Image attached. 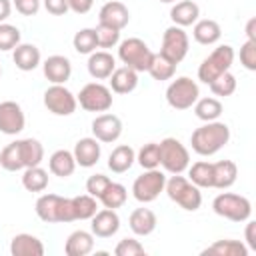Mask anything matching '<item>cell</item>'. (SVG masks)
Here are the masks:
<instances>
[{
	"mask_svg": "<svg viewBox=\"0 0 256 256\" xmlns=\"http://www.w3.org/2000/svg\"><path fill=\"white\" fill-rule=\"evenodd\" d=\"M160 2H164V4H172V2H176V0H160Z\"/></svg>",
	"mask_w": 256,
	"mask_h": 256,
	"instance_id": "obj_53",
	"label": "cell"
},
{
	"mask_svg": "<svg viewBox=\"0 0 256 256\" xmlns=\"http://www.w3.org/2000/svg\"><path fill=\"white\" fill-rule=\"evenodd\" d=\"M96 36H98V48H114L120 42V30L104 24L96 26Z\"/></svg>",
	"mask_w": 256,
	"mask_h": 256,
	"instance_id": "obj_43",
	"label": "cell"
},
{
	"mask_svg": "<svg viewBox=\"0 0 256 256\" xmlns=\"http://www.w3.org/2000/svg\"><path fill=\"white\" fill-rule=\"evenodd\" d=\"M94 250V234L86 230H74L64 244L66 256H88Z\"/></svg>",
	"mask_w": 256,
	"mask_h": 256,
	"instance_id": "obj_22",
	"label": "cell"
},
{
	"mask_svg": "<svg viewBox=\"0 0 256 256\" xmlns=\"http://www.w3.org/2000/svg\"><path fill=\"white\" fill-rule=\"evenodd\" d=\"M94 6V0H68V8L76 14H86Z\"/></svg>",
	"mask_w": 256,
	"mask_h": 256,
	"instance_id": "obj_50",
	"label": "cell"
},
{
	"mask_svg": "<svg viewBox=\"0 0 256 256\" xmlns=\"http://www.w3.org/2000/svg\"><path fill=\"white\" fill-rule=\"evenodd\" d=\"M208 86H210V90H212L214 96H230L236 90V76L228 70V72L220 74L216 80H212Z\"/></svg>",
	"mask_w": 256,
	"mask_h": 256,
	"instance_id": "obj_41",
	"label": "cell"
},
{
	"mask_svg": "<svg viewBox=\"0 0 256 256\" xmlns=\"http://www.w3.org/2000/svg\"><path fill=\"white\" fill-rule=\"evenodd\" d=\"M36 214L42 222L54 224V222H74V210H72V198H64L58 194H42L36 200Z\"/></svg>",
	"mask_w": 256,
	"mask_h": 256,
	"instance_id": "obj_3",
	"label": "cell"
},
{
	"mask_svg": "<svg viewBox=\"0 0 256 256\" xmlns=\"http://www.w3.org/2000/svg\"><path fill=\"white\" fill-rule=\"evenodd\" d=\"M240 64L246 70H256V42L246 40L240 46Z\"/></svg>",
	"mask_w": 256,
	"mask_h": 256,
	"instance_id": "obj_45",
	"label": "cell"
},
{
	"mask_svg": "<svg viewBox=\"0 0 256 256\" xmlns=\"http://www.w3.org/2000/svg\"><path fill=\"white\" fill-rule=\"evenodd\" d=\"M74 160H76V166H82V168H92L98 164L100 160V142L94 138V136H88V138H80L76 144H74Z\"/></svg>",
	"mask_w": 256,
	"mask_h": 256,
	"instance_id": "obj_18",
	"label": "cell"
},
{
	"mask_svg": "<svg viewBox=\"0 0 256 256\" xmlns=\"http://www.w3.org/2000/svg\"><path fill=\"white\" fill-rule=\"evenodd\" d=\"M176 66H178V64H174L172 60H168L166 56H162V54L158 52V54L152 56V62H150V66H148L146 72H148L154 80L164 82V80H170V78L174 76Z\"/></svg>",
	"mask_w": 256,
	"mask_h": 256,
	"instance_id": "obj_33",
	"label": "cell"
},
{
	"mask_svg": "<svg viewBox=\"0 0 256 256\" xmlns=\"http://www.w3.org/2000/svg\"><path fill=\"white\" fill-rule=\"evenodd\" d=\"M188 180L198 188H212V162L198 160L188 166Z\"/></svg>",
	"mask_w": 256,
	"mask_h": 256,
	"instance_id": "obj_37",
	"label": "cell"
},
{
	"mask_svg": "<svg viewBox=\"0 0 256 256\" xmlns=\"http://www.w3.org/2000/svg\"><path fill=\"white\" fill-rule=\"evenodd\" d=\"M246 36H248V40L256 42V18H250L246 22Z\"/></svg>",
	"mask_w": 256,
	"mask_h": 256,
	"instance_id": "obj_52",
	"label": "cell"
},
{
	"mask_svg": "<svg viewBox=\"0 0 256 256\" xmlns=\"http://www.w3.org/2000/svg\"><path fill=\"white\" fill-rule=\"evenodd\" d=\"M42 72L48 78V82L52 84H66L72 76V64L66 56L62 54H52L44 60L42 64Z\"/></svg>",
	"mask_w": 256,
	"mask_h": 256,
	"instance_id": "obj_17",
	"label": "cell"
},
{
	"mask_svg": "<svg viewBox=\"0 0 256 256\" xmlns=\"http://www.w3.org/2000/svg\"><path fill=\"white\" fill-rule=\"evenodd\" d=\"M42 4L46 8V12L52 14V16H62V14H66L70 10L68 8V0H42Z\"/></svg>",
	"mask_w": 256,
	"mask_h": 256,
	"instance_id": "obj_48",
	"label": "cell"
},
{
	"mask_svg": "<svg viewBox=\"0 0 256 256\" xmlns=\"http://www.w3.org/2000/svg\"><path fill=\"white\" fill-rule=\"evenodd\" d=\"M16 142H18V148H20V158H22L24 168L40 166V162L44 160V146L36 138H22V140H16Z\"/></svg>",
	"mask_w": 256,
	"mask_h": 256,
	"instance_id": "obj_30",
	"label": "cell"
},
{
	"mask_svg": "<svg viewBox=\"0 0 256 256\" xmlns=\"http://www.w3.org/2000/svg\"><path fill=\"white\" fill-rule=\"evenodd\" d=\"M194 114L196 118H200L202 122H212L218 120L222 114V102L218 98H198L194 102Z\"/></svg>",
	"mask_w": 256,
	"mask_h": 256,
	"instance_id": "obj_34",
	"label": "cell"
},
{
	"mask_svg": "<svg viewBox=\"0 0 256 256\" xmlns=\"http://www.w3.org/2000/svg\"><path fill=\"white\" fill-rule=\"evenodd\" d=\"M136 162V152L132 146L128 144H120L116 146L110 156H108V168L114 172V174H124L132 168V164Z\"/></svg>",
	"mask_w": 256,
	"mask_h": 256,
	"instance_id": "obj_28",
	"label": "cell"
},
{
	"mask_svg": "<svg viewBox=\"0 0 256 256\" xmlns=\"http://www.w3.org/2000/svg\"><path fill=\"white\" fill-rule=\"evenodd\" d=\"M110 80V90L116 94H130L138 86V72H134L128 66L114 68V72L108 76Z\"/></svg>",
	"mask_w": 256,
	"mask_h": 256,
	"instance_id": "obj_25",
	"label": "cell"
},
{
	"mask_svg": "<svg viewBox=\"0 0 256 256\" xmlns=\"http://www.w3.org/2000/svg\"><path fill=\"white\" fill-rule=\"evenodd\" d=\"M230 140V128L224 122L212 120L204 122L200 128H196L190 136L192 150L198 156H214L218 150H222Z\"/></svg>",
	"mask_w": 256,
	"mask_h": 256,
	"instance_id": "obj_1",
	"label": "cell"
},
{
	"mask_svg": "<svg viewBox=\"0 0 256 256\" xmlns=\"http://www.w3.org/2000/svg\"><path fill=\"white\" fill-rule=\"evenodd\" d=\"M10 254L12 256H42L44 254V244L32 234H16L10 242Z\"/></svg>",
	"mask_w": 256,
	"mask_h": 256,
	"instance_id": "obj_23",
	"label": "cell"
},
{
	"mask_svg": "<svg viewBox=\"0 0 256 256\" xmlns=\"http://www.w3.org/2000/svg\"><path fill=\"white\" fill-rule=\"evenodd\" d=\"M48 168L54 176H60V178H68L74 174L76 170V160H74V154L70 150H56L50 160H48Z\"/></svg>",
	"mask_w": 256,
	"mask_h": 256,
	"instance_id": "obj_29",
	"label": "cell"
},
{
	"mask_svg": "<svg viewBox=\"0 0 256 256\" xmlns=\"http://www.w3.org/2000/svg\"><path fill=\"white\" fill-rule=\"evenodd\" d=\"M246 230H244V238H246V246L248 250H256V222L254 220H246Z\"/></svg>",
	"mask_w": 256,
	"mask_h": 256,
	"instance_id": "obj_49",
	"label": "cell"
},
{
	"mask_svg": "<svg viewBox=\"0 0 256 256\" xmlns=\"http://www.w3.org/2000/svg\"><path fill=\"white\" fill-rule=\"evenodd\" d=\"M74 50L78 54H92L98 48V36H96V28H82L74 34L72 38Z\"/></svg>",
	"mask_w": 256,
	"mask_h": 256,
	"instance_id": "obj_38",
	"label": "cell"
},
{
	"mask_svg": "<svg viewBox=\"0 0 256 256\" xmlns=\"http://www.w3.org/2000/svg\"><path fill=\"white\" fill-rule=\"evenodd\" d=\"M198 16H200V6L192 0H180L170 8V18L180 28L192 26L198 20Z\"/></svg>",
	"mask_w": 256,
	"mask_h": 256,
	"instance_id": "obj_26",
	"label": "cell"
},
{
	"mask_svg": "<svg viewBox=\"0 0 256 256\" xmlns=\"http://www.w3.org/2000/svg\"><path fill=\"white\" fill-rule=\"evenodd\" d=\"M192 36L198 44L202 46H212L220 40L222 36V28L216 20H210V18H204V20H196L194 22V28H192Z\"/></svg>",
	"mask_w": 256,
	"mask_h": 256,
	"instance_id": "obj_27",
	"label": "cell"
},
{
	"mask_svg": "<svg viewBox=\"0 0 256 256\" xmlns=\"http://www.w3.org/2000/svg\"><path fill=\"white\" fill-rule=\"evenodd\" d=\"M114 254L116 256H140V254H144V246L136 238H122L116 244Z\"/></svg>",
	"mask_w": 256,
	"mask_h": 256,
	"instance_id": "obj_44",
	"label": "cell"
},
{
	"mask_svg": "<svg viewBox=\"0 0 256 256\" xmlns=\"http://www.w3.org/2000/svg\"><path fill=\"white\" fill-rule=\"evenodd\" d=\"M128 22H130V12H128L126 4H122L118 0L106 2L100 8V12H98V24H104V26L122 30L124 26H128Z\"/></svg>",
	"mask_w": 256,
	"mask_h": 256,
	"instance_id": "obj_16",
	"label": "cell"
},
{
	"mask_svg": "<svg viewBox=\"0 0 256 256\" xmlns=\"http://www.w3.org/2000/svg\"><path fill=\"white\" fill-rule=\"evenodd\" d=\"M92 134L98 142H104V144L116 142L122 134V120L116 114H108V112L98 114L92 120Z\"/></svg>",
	"mask_w": 256,
	"mask_h": 256,
	"instance_id": "obj_14",
	"label": "cell"
},
{
	"mask_svg": "<svg viewBox=\"0 0 256 256\" xmlns=\"http://www.w3.org/2000/svg\"><path fill=\"white\" fill-rule=\"evenodd\" d=\"M212 210L232 222H246L252 216V204L246 196L234 192H222L212 200Z\"/></svg>",
	"mask_w": 256,
	"mask_h": 256,
	"instance_id": "obj_4",
	"label": "cell"
},
{
	"mask_svg": "<svg viewBox=\"0 0 256 256\" xmlns=\"http://www.w3.org/2000/svg\"><path fill=\"white\" fill-rule=\"evenodd\" d=\"M188 46H190V40H188V34L184 32V28L172 24L170 28L164 30L160 54L166 56L168 60H172L174 64H180L188 54Z\"/></svg>",
	"mask_w": 256,
	"mask_h": 256,
	"instance_id": "obj_11",
	"label": "cell"
},
{
	"mask_svg": "<svg viewBox=\"0 0 256 256\" xmlns=\"http://www.w3.org/2000/svg\"><path fill=\"white\" fill-rule=\"evenodd\" d=\"M10 12H12V2L10 0H0V24L8 20Z\"/></svg>",
	"mask_w": 256,
	"mask_h": 256,
	"instance_id": "obj_51",
	"label": "cell"
},
{
	"mask_svg": "<svg viewBox=\"0 0 256 256\" xmlns=\"http://www.w3.org/2000/svg\"><path fill=\"white\" fill-rule=\"evenodd\" d=\"M158 218L150 208H136L128 218V226L136 236H148L156 230Z\"/></svg>",
	"mask_w": 256,
	"mask_h": 256,
	"instance_id": "obj_21",
	"label": "cell"
},
{
	"mask_svg": "<svg viewBox=\"0 0 256 256\" xmlns=\"http://www.w3.org/2000/svg\"><path fill=\"white\" fill-rule=\"evenodd\" d=\"M238 178V166L232 160L212 162V188L228 190Z\"/></svg>",
	"mask_w": 256,
	"mask_h": 256,
	"instance_id": "obj_20",
	"label": "cell"
},
{
	"mask_svg": "<svg viewBox=\"0 0 256 256\" xmlns=\"http://www.w3.org/2000/svg\"><path fill=\"white\" fill-rule=\"evenodd\" d=\"M72 210H74V218L76 220H90L98 210V198L90 196V194H80L72 198Z\"/></svg>",
	"mask_w": 256,
	"mask_h": 256,
	"instance_id": "obj_36",
	"label": "cell"
},
{
	"mask_svg": "<svg viewBox=\"0 0 256 256\" xmlns=\"http://www.w3.org/2000/svg\"><path fill=\"white\" fill-rule=\"evenodd\" d=\"M152 56H154V52L140 38H126V40L118 42L120 62L128 68H132L134 72H146L152 62Z\"/></svg>",
	"mask_w": 256,
	"mask_h": 256,
	"instance_id": "obj_6",
	"label": "cell"
},
{
	"mask_svg": "<svg viewBox=\"0 0 256 256\" xmlns=\"http://www.w3.org/2000/svg\"><path fill=\"white\" fill-rule=\"evenodd\" d=\"M76 100L86 112H108L112 108V90L100 82H90L82 86Z\"/></svg>",
	"mask_w": 256,
	"mask_h": 256,
	"instance_id": "obj_10",
	"label": "cell"
},
{
	"mask_svg": "<svg viewBox=\"0 0 256 256\" xmlns=\"http://www.w3.org/2000/svg\"><path fill=\"white\" fill-rule=\"evenodd\" d=\"M160 146V166L168 174H182L190 166V152L178 138H164Z\"/></svg>",
	"mask_w": 256,
	"mask_h": 256,
	"instance_id": "obj_7",
	"label": "cell"
},
{
	"mask_svg": "<svg viewBox=\"0 0 256 256\" xmlns=\"http://www.w3.org/2000/svg\"><path fill=\"white\" fill-rule=\"evenodd\" d=\"M164 192L182 210L194 212V210H198L202 206V192H200V188L196 184H192L188 178L180 176V174H172L170 178H166Z\"/></svg>",
	"mask_w": 256,
	"mask_h": 256,
	"instance_id": "obj_2",
	"label": "cell"
},
{
	"mask_svg": "<svg viewBox=\"0 0 256 256\" xmlns=\"http://www.w3.org/2000/svg\"><path fill=\"white\" fill-rule=\"evenodd\" d=\"M86 68H88V74L94 78V80H106L114 68H116V60L110 52L106 50H94L92 54H88V62H86Z\"/></svg>",
	"mask_w": 256,
	"mask_h": 256,
	"instance_id": "obj_19",
	"label": "cell"
},
{
	"mask_svg": "<svg viewBox=\"0 0 256 256\" xmlns=\"http://www.w3.org/2000/svg\"><path fill=\"white\" fill-rule=\"evenodd\" d=\"M0 166L8 172H18L24 168L22 158H20V148L18 142H10L2 152H0Z\"/></svg>",
	"mask_w": 256,
	"mask_h": 256,
	"instance_id": "obj_40",
	"label": "cell"
},
{
	"mask_svg": "<svg viewBox=\"0 0 256 256\" xmlns=\"http://www.w3.org/2000/svg\"><path fill=\"white\" fill-rule=\"evenodd\" d=\"M110 184V178L104 176V174H92L88 180H86V192L94 198H100V194L106 190V186Z\"/></svg>",
	"mask_w": 256,
	"mask_h": 256,
	"instance_id": "obj_46",
	"label": "cell"
},
{
	"mask_svg": "<svg viewBox=\"0 0 256 256\" xmlns=\"http://www.w3.org/2000/svg\"><path fill=\"white\" fill-rule=\"evenodd\" d=\"M126 198H128L126 186H122L120 182H112V180H110V184L106 186V190L100 194L98 200L102 202L104 208H112V210H116V208L124 206Z\"/></svg>",
	"mask_w": 256,
	"mask_h": 256,
	"instance_id": "obj_35",
	"label": "cell"
},
{
	"mask_svg": "<svg viewBox=\"0 0 256 256\" xmlns=\"http://www.w3.org/2000/svg\"><path fill=\"white\" fill-rule=\"evenodd\" d=\"M18 44H20V30L8 22H2L0 24V50L2 52L14 50Z\"/></svg>",
	"mask_w": 256,
	"mask_h": 256,
	"instance_id": "obj_42",
	"label": "cell"
},
{
	"mask_svg": "<svg viewBox=\"0 0 256 256\" xmlns=\"http://www.w3.org/2000/svg\"><path fill=\"white\" fill-rule=\"evenodd\" d=\"M44 106L56 116H70L76 112L78 100L64 84H52L44 92Z\"/></svg>",
	"mask_w": 256,
	"mask_h": 256,
	"instance_id": "obj_12",
	"label": "cell"
},
{
	"mask_svg": "<svg viewBox=\"0 0 256 256\" xmlns=\"http://www.w3.org/2000/svg\"><path fill=\"white\" fill-rule=\"evenodd\" d=\"M204 256H248V246L240 240H216L202 250Z\"/></svg>",
	"mask_w": 256,
	"mask_h": 256,
	"instance_id": "obj_31",
	"label": "cell"
},
{
	"mask_svg": "<svg viewBox=\"0 0 256 256\" xmlns=\"http://www.w3.org/2000/svg\"><path fill=\"white\" fill-rule=\"evenodd\" d=\"M198 96H200V88L188 76H180V78L172 80L168 84V88H166V102L174 110H188V108H192L194 102L198 100Z\"/></svg>",
	"mask_w": 256,
	"mask_h": 256,
	"instance_id": "obj_8",
	"label": "cell"
},
{
	"mask_svg": "<svg viewBox=\"0 0 256 256\" xmlns=\"http://www.w3.org/2000/svg\"><path fill=\"white\" fill-rule=\"evenodd\" d=\"M90 220H92L90 230H92V234L96 238H110L120 230V216L112 208L98 210Z\"/></svg>",
	"mask_w": 256,
	"mask_h": 256,
	"instance_id": "obj_15",
	"label": "cell"
},
{
	"mask_svg": "<svg viewBox=\"0 0 256 256\" xmlns=\"http://www.w3.org/2000/svg\"><path fill=\"white\" fill-rule=\"evenodd\" d=\"M164 184H166V174L160 168H152V170H144L132 184V196L142 202H154L160 192H164Z\"/></svg>",
	"mask_w": 256,
	"mask_h": 256,
	"instance_id": "obj_9",
	"label": "cell"
},
{
	"mask_svg": "<svg viewBox=\"0 0 256 256\" xmlns=\"http://www.w3.org/2000/svg\"><path fill=\"white\" fill-rule=\"evenodd\" d=\"M136 162L144 168V170H152L160 166V146L158 142H148L144 144L138 154H136Z\"/></svg>",
	"mask_w": 256,
	"mask_h": 256,
	"instance_id": "obj_39",
	"label": "cell"
},
{
	"mask_svg": "<svg viewBox=\"0 0 256 256\" xmlns=\"http://www.w3.org/2000/svg\"><path fill=\"white\" fill-rule=\"evenodd\" d=\"M232 62H234V48L230 44H222V46L214 48L198 66V80L204 84H210L220 74L228 72Z\"/></svg>",
	"mask_w": 256,
	"mask_h": 256,
	"instance_id": "obj_5",
	"label": "cell"
},
{
	"mask_svg": "<svg viewBox=\"0 0 256 256\" xmlns=\"http://www.w3.org/2000/svg\"><path fill=\"white\" fill-rule=\"evenodd\" d=\"M0 76H2V68H0Z\"/></svg>",
	"mask_w": 256,
	"mask_h": 256,
	"instance_id": "obj_54",
	"label": "cell"
},
{
	"mask_svg": "<svg viewBox=\"0 0 256 256\" xmlns=\"http://www.w3.org/2000/svg\"><path fill=\"white\" fill-rule=\"evenodd\" d=\"M22 186L28 192H44L48 188V172L40 166H30L24 168L22 174Z\"/></svg>",
	"mask_w": 256,
	"mask_h": 256,
	"instance_id": "obj_32",
	"label": "cell"
},
{
	"mask_svg": "<svg viewBox=\"0 0 256 256\" xmlns=\"http://www.w3.org/2000/svg\"><path fill=\"white\" fill-rule=\"evenodd\" d=\"M12 4L22 16H34V14H38V10L42 6L40 0H12Z\"/></svg>",
	"mask_w": 256,
	"mask_h": 256,
	"instance_id": "obj_47",
	"label": "cell"
},
{
	"mask_svg": "<svg viewBox=\"0 0 256 256\" xmlns=\"http://www.w3.org/2000/svg\"><path fill=\"white\" fill-rule=\"evenodd\" d=\"M26 116L22 112V106L14 100L0 102V132L8 136H16L24 130Z\"/></svg>",
	"mask_w": 256,
	"mask_h": 256,
	"instance_id": "obj_13",
	"label": "cell"
},
{
	"mask_svg": "<svg viewBox=\"0 0 256 256\" xmlns=\"http://www.w3.org/2000/svg\"><path fill=\"white\" fill-rule=\"evenodd\" d=\"M12 60L16 64L18 70L22 72H32L34 68L40 66V50L34 46V44H18L14 50H12Z\"/></svg>",
	"mask_w": 256,
	"mask_h": 256,
	"instance_id": "obj_24",
	"label": "cell"
}]
</instances>
